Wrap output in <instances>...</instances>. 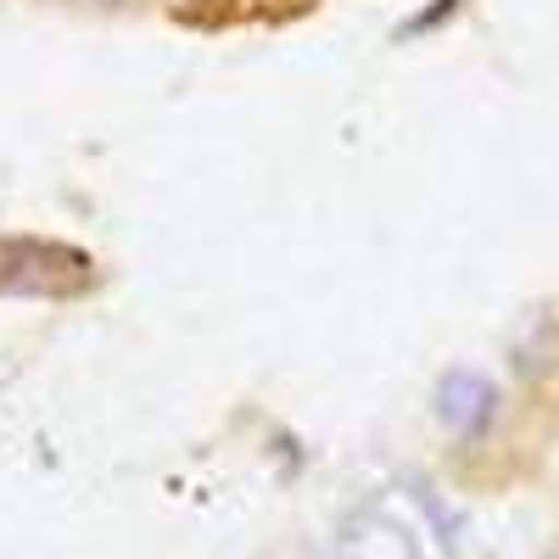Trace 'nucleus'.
Returning a JSON list of instances; mask_svg holds the SVG:
<instances>
[{"mask_svg":"<svg viewBox=\"0 0 559 559\" xmlns=\"http://www.w3.org/2000/svg\"><path fill=\"white\" fill-rule=\"evenodd\" d=\"M96 286V263L79 247L39 241V236H7L0 241V297H79Z\"/></svg>","mask_w":559,"mask_h":559,"instance_id":"nucleus-1","label":"nucleus"},{"mask_svg":"<svg viewBox=\"0 0 559 559\" xmlns=\"http://www.w3.org/2000/svg\"><path fill=\"white\" fill-rule=\"evenodd\" d=\"M492 414H498V392L487 376H476V369H448L442 386H437V419L448 431L459 437H481L492 426Z\"/></svg>","mask_w":559,"mask_h":559,"instance_id":"nucleus-2","label":"nucleus"},{"mask_svg":"<svg viewBox=\"0 0 559 559\" xmlns=\"http://www.w3.org/2000/svg\"><path fill=\"white\" fill-rule=\"evenodd\" d=\"M336 559H419V548L386 515H353L336 537Z\"/></svg>","mask_w":559,"mask_h":559,"instance_id":"nucleus-3","label":"nucleus"}]
</instances>
